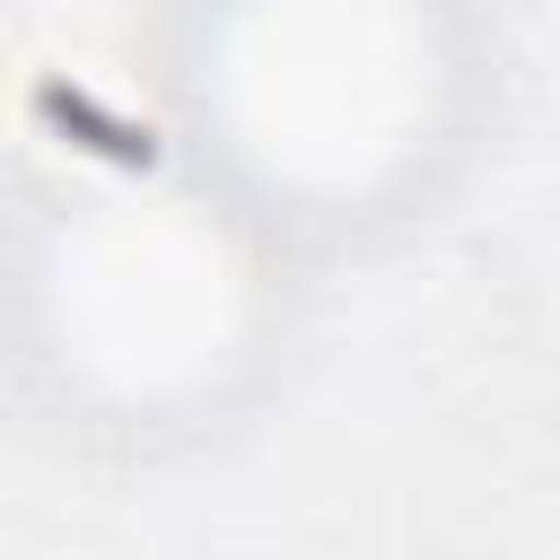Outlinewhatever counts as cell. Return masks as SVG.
<instances>
[{"instance_id": "obj_1", "label": "cell", "mask_w": 560, "mask_h": 560, "mask_svg": "<svg viewBox=\"0 0 560 560\" xmlns=\"http://www.w3.org/2000/svg\"><path fill=\"white\" fill-rule=\"evenodd\" d=\"M175 105L192 166L262 228L394 210L455 140V0H184Z\"/></svg>"}, {"instance_id": "obj_2", "label": "cell", "mask_w": 560, "mask_h": 560, "mask_svg": "<svg viewBox=\"0 0 560 560\" xmlns=\"http://www.w3.org/2000/svg\"><path fill=\"white\" fill-rule=\"evenodd\" d=\"M18 324L70 411L114 429L201 420L271 341V228L192 158L96 166L35 210Z\"/></svg>"}]
</instances>
